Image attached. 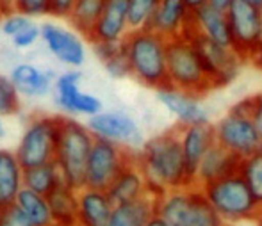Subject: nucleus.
<instances>
[{
	"label": "nucleus",
	"mask_w": 262,
	"mask_h": 226,
	"mask_svg": "<svg viewBox=\"0 0 262 226\" xmlns=\"http://www.w3.org/2000/svg\"><path fill=\"white\" fill-rule=\"evenodd\" d=\"M4 16V14H2V11H0V18H2Z\"/></svg>",
	"instance_id": "47"
},
{
	"label": "nucleus",
	"mask_w": 262,
	"mask_h": 226,
	"mask_svg": "<svg viewBox=\"0 0 262 226\" xmlns=\"http://www.w3.org/2000/svg\"><path fill=\"white\" fill-rule=\"evenodd\" d=\"M159 0H128V25L130 31L145 29L156 13Z\"/></svg>",
	"instance_id": "32"
},
{
	"label": "nucleus",
	"mask_w": 262,
	"mask_h": 226,
	"mask_svg": "<svg viewBox=\"0 0 262 226\" xmlns=\"http://www.w3.org/2000/svg\"><path fill=\"white\" fill-rule=\"evenodd\" d=\"M13 11L29 18L50 14V0H13Z\"/></svg>",
	"instance_id": "35"
},
{
	"label": "nucleus",
	"mask_w": 262,
	"mask_h": 226,
	"mask_svg": "<svg viewBox=\"0 0 262 226\" xmlns=\"http://www.w3.org/2000/svg\"><path fill=\"white\" fill-rule=\"evenodd\" d=\"M253 96V107H252V120L255 123V127L259 128L262 134V93H257Z\"/></svg>",
	"instance_id": "39"
},
{
	"label": "nucleus",
	"mask_w": 262,
	"mask_h": 226,
	"mask_svg": "<svg viewBox=\"0 0 262 226\" xmlns=\"http://www.w3.org/2000/svg\"><path fill=\"white\" fill-rule=\"evenodd\" d=\"M180 139H182V150L186 157L187 178L189 185L194 187L198 166H200L204 155L216 141L214 137V125H180Z\"/></svg>",
	"instance_id": "15"
},
{
	"label": "nucleus",
	"mask_w": 262,
	"mask_h": 226,
	"mask_svg": "<svg viewBox=\"0 0 262 226\" xmlns=\"http://www.w3.org/2000/svg\"><path fill=\"white\" fill-rule=\"evenodd\" d=\"M253 223H255V226H262V212L259 214V217H257V219L253 221Z\"/></svg>",
	"instance_id": "46"
},
{
	"label": "nucleus",
	"mask_w": 262,
	"mask_h": 226,
	"mask_svg": "<svg viewBox=\"0 0 262 226\" xmlns=\"http://www.w3.org/2000/svg\"><path fill=\"white\" fill-rule=\"evenodd\" d=\"M77 189L61 182L57 187L50 192L49 198L50 209H52L55 226H77L79 219V194Z\"/></svg>",
	"instance_id": "25"
},
{
	"label": "nucleus",
	"mask_w": 262,
	"mask_h": 226,
	"mask_svg": "<svg viewBox=\"0 0 262 226\" xmlns=\"http://www.w3.org/2000/svg\"><path fill=\"white\" fill-rule=\"evenodd\" d=\"M79 226H107L114 203L111 201L107 191L82 187L79 189Z\"/></svg>",
	"instance_id": "21"
},
{
	"label": "nucleus",
	"mask_w": 262,
	"mask_h": 226,
	"mask_svg": "<svg viewBox=\"0 0 262 226\" xmlns=\"http://www.w3.org/2000/svg\"><path fill=\"white\" fill-rule=\"evenodd\" d=\"M157 196L152 192L134 201L114 205L107 226H146L156 217Z\"/></svg>",
	"instance_id": "24"
},
{
	"label": "nucleus",
	"mask_w": 262,
	"mask_h": 226,
	"mask_svg": "<svg viewBox=\"0 0 262 226\" xmlns=\"http://www.w3.org/2000/svg\"><path fill=\"white\" fill-rule=\"evenodd\" d=\"M138 162L146 178L148 191L154 196H161L171 189L191 187L180 139V125L145 141L138 151Z\"/></svg>",
	"instance_id": "1"
},
{
	"label": "nucleus",
	"mask_w": 262,
	"mask_h": 226,
	"mask_svg": "<svg viewBox=\"0 0 262 226\" xmlns=\"http://www.w3.org/2000/svg\"><path fill=\"white\" fill-rule=\"evenodd\" d=\"M184 4H186L189 11H196V9H200V7L207 6L209 0H184Z\"/></svg>",
	"instance_id": "42"
},
{
	"label": "nucleus",
	"mask_w": 262,
	"mask_h": 226,
	"mask_svg": "<svg viewBox=\"0 0 262 226\" xmlns=\"http://www.w3.org/2000/svg\"><path fill=\"white\" fill-rule=\"evenodd\" d=\"M16 205L27 216L32 226H55L54 214L47 196L24 187L16 198Z\"/></svg>",
	"instance_id": "26"
},
{
	"label": "nucleus",
	"mask_w": 262,
	"mask_h": 226,
	"mask_svg": "<svg viewBox=\"0 0 262 226\" xmlns=\"http://www.w3.org/2000/svg\"><path fill=\"white\" fill-rule=\"evenodd\" d=\"M200 189L227 224L245 223V221L253 223L262 212V201L253 194L239 171L210 182Z\"/></svg>",
	"instance_id": "3"
},
{
	"label": "nucleus",
	"mask_w": 262,
	"mask_h": 226,
	"mask_svg": "<svg viewBox=\"0 0 262 226\" xmlns=\"http://www.w3.org/2000/svg\"><path fill=\"white\" fill-rule=\"evenodd\" d=\"M130 77L150 89L169 87L168 39L152 29H136L123 39Z\"/></svg>",
	"instance_id": "2"
},
{
	"label": "nucleus",
	"mask_w": 262,
	"mask_h": 226,
	"mask_svg": "<svg viewBox=\"0 0 262 226\" xmlns=\"http://www.w3.org/2000/svg\"><path fill=\"white\" fill-rule=\"evenodd\" d=\"M146 226H168V224H166L164 221L161 219V217H157V216H156V217H154V219L150 221V223L146 224Z\"/></svg>",
	"instance_id": "43"
},
{
	"label": "nucleus",
	"mask_w": 262,
	"mask_h": 226,
	"mask_svg": "<svg viewBox=\"0 0 262 226\" xmlns=\"http://www.w3.org/2000/svg\"><path fill=\"white\" fill-rule=\"evenodd\" d=\"M61 182L64 180H62V175L55 162L24 169V187L39 192L43 196H49Z\"/></svg>",
	"instance_id": "29"
},
{
	"label": "nucleus",
	"mask_w": 262,
	"mask_h": 226,
	"mask_svg": "<svg viewBox=\"0 0 262 226\" xmlns=\"http://www.w3.org/2000/svg\"><path fill=\"white\" fill-rule=\"evenodd\" d=\"M182 36L186 39H189L196 48L200 62L204 66L205 73H207L209 80L212 82L214 89L227 87L228 84L234 82L237 79L239 72H241L243 64H246L241 55L232 47L220 45V43L209 39L207 36L200 34L194 29L193 21H191V13L187 16L186 25H184Z\"/></svg>",
	"instance_id": "5"
},
{
	"label": "nucleus",
	"mask_w": 262,
	"mask_h": 226,
	"mask_svg": "<svg viewBox=\"0 0 262 226\" xmlns=\"http://www.w3.org/2000/svg\"><path fill=\"white\" fill-rule=\"evenodd\" d=\"M6 135V127H4V121H2V116H0V139Z\"/></svg>",
	"instance_id": "45"
},
{
	"label": "nucleus",
	"mask_w": 262,
	"mask_h": 226,
	"mask_svg": "<svg viewBox=\"0 0 262 226\" xmlns=\"http://www.w3.org/2000/svg\"><path fill=\"white\" fill-rule=\"evenodd\" d=\"M227 14L228 25H230L232 48L248 64L250 57L262 41V9L245 0H234Z\"/></svg>",
	"instance_id": "9"
},
{
	"label": "nucleus",
	"mask_w": 262,
	"mask_h": 226,
	"mask_svg": "<svg viewBox=\"0 0 262 226\" xmlns=\"http://www.w3.org/2000/svg\"><path fill=\"white\" fill-rule=\"evenodd\" d=\"M32 24H34L32 18L13 11V13L2 16V21H0V31H2V34L9 36V38H14V36L20 34L21 31H25L27 27H31Z\"/></svg>",
	"instance_id": "34"
},
{
	"label": "nucleus",
	"mask_w": 262,
	"mask_h": 226,
	"mask_svg": "<svg viewBox=\"0 0 262 226\" xmlns=\"http://www.w3.org/2000/svg\"><path fill=\"white\" fill-rule=\"evenodd\" d=\"M239 173L250 185L253 194L262 201V151L259 150L257 153L241 159Z\"/></svg>",
	"instance_id": "31"
},
{
	"label": "nucleus",
	"mask_w": 262,
	"mask_h": 226,
	"mask_svg": "<svg viewBox=\"0 0 262 226\" xmlns=\"http://www.w3.org/2000/svg\"><path fill=\"white\" fill-rule=\"evenodd\" d=\"M182 226H227L221 216L216 212L200 187H193L191 210Z\"/></svg>",
	"instance_id": "30"
},
{
	"label": "nucleus",
	"mask_w": 262,
	"mask_h": 226,
	"mask_svg": "<svg viewBox=\"0 0 262 226\" xmlns=\"http://www.w3.org/2000/svg\"><path fill=\"white\" fill-rule=\"evenodd\" d=\"M168 77L171 87L198 98H204L207 93L214 91L196 48L184 36L168 39Z\"/></svg>",
	"instance_id": "6"
},
{
	"label": "nucleus",
	"mask_w": 262,
	"mask_h": 226,
	"mask_svg": "<svg viewBox=\"0 0 262 226\" xmlns=\"http://www.w3.org/2000/svg\"><path fill=\"white\" fill-rule=\"evenodd\" d=\"M148 185H146V178L143 175L141 168L138 162V153L136 157L121 169V173L116 176V180L111 184V187L107 189L111 201L114 205H121V203L134 201V199L143 198L145 194H148Z\"/></svg>",
	"instance_id": "19"
},
{
	"label": "nucleus",
	"mask_w": 262,
	"mask_h": 226,
	"mask_svg": "<svg viewBox=\"0 0 262 226\" xmlns=\"http://www.w3.org/2000/svg\"><path fill=\"white\" fill-rule=\"evenodd\" d=\"M20 93L9 77L0 73V116H13L20 110Z\"/></svg>",
	"instance_id": "33"
},
{
	"label": "nucleus",
	"mask_w": 262,
	"mask_h": 226,
	"mask_svg": "<svg viewBox=\"0 0 262 226\" xmlns=\"http://www.w3.org/2000/svg\"><path fill=\"white\" fill-rule=\"evenodd\" d=\"M245 2H248V4H252V6H255V7H259V9H262V0H245Z\"/></svg>",
	"instance_id": "44"
},
{
	"label": "nucleus",
	"mask_w": 262,
	"mask_h": 226,
	"mask_svg": "<svg viewBox=\"0 0 262 226\" xmlns=\"http://www.w3.org/2000/svg\"><path fill=\"white\" fill-rule=\"evenodd\" d=\"M77 0H50V16L68 18Z\"/></svg>",
	"instance_id": "38"
},
{
	"label": "nucleus",
	"mask_w": 262,
	"mask_h": 226,
	"mask_svg": "<svg viewBox=\"0 0 262 226\" xmlns=\"http://www.w3.org/2000/svg\"><path fill=\"white\" fill-rule=\"evenodd\" d=\"M88 127L97 137H104V139L114 141V143L125 144L132 150L136 146H143V137L138 128V123L121 110L95 114L88 121Z\"/></svg>",
	"instance_id": "12"
},
{
	"label": "nucleus",
	"mask_w": 262,
	"mask_h": 226,
	"mask_svg": "<svg viewBox=\"0 0 262 226\" xmlns=\"http://www.w3.org/2000/svg\"><path fill=\"white\" fill-rule=\"evenodd\" d=\"M260 151H262V144H260Z\"/></svg>",
	"instance_id": "48"
},
{
	"label": "nucleus",
	"mask_w": 262,
	"mask_h": 226,
	"mask_svg": "<svg viewBox=\"0 0 262 226\" xmlns=\"http://www.w3.org/2000/svg\"><path fill=\"white\" fill-rule=\"evenodd\" d=\"M107 0H77L72 13L66 20L70 21L72 29H75L84 39H90L93 29L97 27L102 13L105 9Z\"/></svg>",
	"instance_id": "27"
},
{
	"label": "nucleus",
	"mask_w": 262,
	"mask_h": 226,
	"mask_svg": "<svg viewBox=\"0 0 262 226\" xmlns=\"http://www.w3.org/2000/svg\"><path fill=\"white\" fill-rule=\"evenodd\" d=\"M0 226H32L31 221L27 219L21 209L13 203L0 209Z\"/></svg>",
	"instance_id": "36"
},
{
	"label": "nucleus",
	"mask_w": 262,
	"mask_h": 226,
	"mask_svg": "<svg viewBox=\"0 0 262 226\" xmlns=\"http://www.w3.org/2000/svg\"><path fill=\"white\" fill-rule=\"evenodd\" d=\"M41 39L50 54L62 64L79 68L86 61V47L75 32L54 24L41 25Z\"/></svg>",
	"instance_id": "13"
},
{
	"label": "nucleus",
	"mask_w": 262,
	"mask_h": 226,
	"mask_svg": "<svg viewBox=\"0 0 262 226\" xmlns=\"http://www.w3.org/2000/svg\"><path fill=\"white\" fill-rule=\"evenodd\" d=\"M24 189V166L18 161L16 151L0 148V209L16 203Z\"/></svg>",
	"instance_id": "22"
},
{
	"label": "nucleus",
	"mask_w": 262,
	"mask_h": 226,
	"mask_svg": "<svg viewBox=\"0 0 262 226\" xmlns=\"http://www.w3.org/2000/svg\"><path fill=\"white\" fill-rule=\"evenodd\" d=\"M248 64H252V66H255V68L262 70V41L259 43V47H257V50L253 52L252 57H250Z\"/></svg>",
	"instance_id": "40"
},
{
	"label": "nucleus",
	"mask_w": 262,
	"mask_h": 226,
	"mask_svg": "<svg viewBox=\"0 0 262 226\" xmlns=\"http://www.w3.org/2000/svg\"><path fill=\"white\" fill-rule=\"evenodd\" d=\"M80 80H82V73L77 70L61 73L54 84L55 103L66 114H84L91 118L102 112V102L95 95L80 91Z\"/></svg>",
	"instance_id": "11"
},
{
	"label": "nucleus",
	"mask_w": 262,
	"mask_h": 226,
	"mask_svg": "<svg viewBox=\"0 0 262 226\" xmlns=\"http://www.w3.org/2000/svg\"><path fill=\"white\" fill-rule=\"evenodd\" d=\"M157 98L169 112L179 118L180 125H205L209 123L207 110L202 107L200 98L189 93H184L175 87H164L159 89Z\"/></svg>",
	"instance_id": "16"
},
{
	"label": "nucleus",
	"mask_w": 262,
	"mask_h": 226,
	"mask_svg": "<svg viewBox=\"0 0 262 226\" xmlns=\"http://www.w3.org/2000/svg\"><path fill=\"white\" fill-rule=\"evenodd\" d=\"M136 153L138 151L125 144L95 135V143L86 166V187L107 191L121 173V169L136 157Z\"/></svg>",
	"instance_id": "8"
},
{
	"label": "nucleus",
	"mask_w": 262,
	"mask_h": 226,
	"mask_svg": "<svg viewBox=\"0 0 262 226\" xmlns=\"http://www.w3.org/2000/svg\"><path fill=\"white\" fill-rule=\"evenodd\" d=\"M9 79L13 80L14 87L21 96L41 98L54 89L57 75L52 70H41L34 64H29V62H21L11 70Z\"/></svg>",
	"instance_id": "18"
},
{
	"label": "nucleus",
	"mask_w": 262,
	"mask_h": 226,
	"mask_svg": "<svg viewBox=\"0 0 262 226\" xmlns=\"http://www.w3.org/2000/svg\"><path fill=\"white\" fill-rule=\"evenodd\" d=\"M214 137L217 144L241 159L257 153L262 144V134L252 118L241 116L232 110H228L214 125Z\"/></svg>",
	"instance_id": "10"
},
{
	"label": "nucleus",
	"mask_w": 262,
	"mask_h": 226,
	"mask_svg": "<svg viewBox=\"0 0 262 226\" xmlns=\"http://www.w3.org/2000/svg\"><path fill=\"white\" fill-rule=\"evenodd\" d=\"M130 32L128 25V0H107L105 9L93 29L88 41L95 43H118L123 41Z\"/></svg>",
	"instance_id": "14"
},
{
	"label": "nucleus",
	"mask_w": 262,
	"mask_h": 226,
	"mask_svg": "<svg viewBox=\"0 0 262 226\" xmlns=\"http://www.w3.org/2000/svg\"><path fill=\"white\" fill-rule=\"evenodd\" d=\"M239 164H241V157L225 150L221 144H217L214 141L212 146L209 148L207 153L202 159L200 166H198L194 187H204V185L210 184V182H216L232 175V173H237Z\"/></svg>",
	"instance_id": "17"
},
{
	"label": "nucleus",
	"mask_w": 262,
	"mask_h": 226,
	"mask_svg": "<svg viewBox=\"0 0 262 226\" xmlns=\"http://www.w3.org/2000/svg\"><path fill=\"white\" fill-rule=\"evenodd\" d=\"M93 143L95 134L88 125L62 116L54 162L61 171L62 180L77 191L86 187V166Z\"/></svg>",
	"instance_id": "4"
},
{
	"label": "nucleus",
	"mask_w": 262,
	"mask_h": 226,
	"mask_svg": "<svg viewBox=\"0 0 262 226\" xmlns=\"http://www.w3.org/2000/svg\"><path fill=\"white\" fill-rule=\"evenodd\" d=\"M41 38V27L36 24H32L31 27H27L25 31H21L20 34H16L14 38H11L14 48H20V50H25V48H31L32 45L38 43V39Z\"/></svg>",
	"instance_id": "37"
},
{
	"label": "nucleus",
	"mask_w": 262,
	"mask_h": 226,
	"mask_svg": "<svg viewBox=\"0 0 262 226\" xmlns=\"http://www.w3.org/2000/svg\"><path fill=\"white\" fill-rule=\"evenodd\" d=\"M61 120L62 116H36L29 121L16 148V157L24 169L55 161Z\"/></svg>",
	"instance_id": "7"
},
{
	"label": "nucleus",
	"mask_w": 262,
	"mask_h": 226,
	"mask_svg": "<svg viewBox=\"0 0 262 226\" xmlns=\"http://www.w3.org/2000/svg\"><path fill=\"white\" fill-rule=\"evenodd\" d=\"M232 2H234V0H209V6H212V7H216V9L225 11V13H227V11L230 9Z\"/></svg>",
	"instance_id": "41"
},
{
	"label": "nucleus",
	"mask_w": 262,
	"mask_h": 226,
	"mask_svg": "<svg viewBox=\"0 0 262 226\" xmlns=\"http://www.w3.org/2000/svg\"><path fill=\"white\" fill-rule=\"evenodd\" d=\"M77 226H79V224H77Z\"/></svg>",
	"instance_id": "49"
},
{
	"label": "nucleus",
	"mask_w": 262,
	"mask_h": 226,
	"mask_svg": "<svg viewBox=\"0 0 262 226\" xmlns=\"http://www.w3.org/2000/svg\"><path fill=\"white\" fill-rule=\"evenodd\" d=\"M191 21L200 34L207 36L209 39L225 47H232L230 25H228V14L212 6H204L196 11H191Z\"/></svg>",
	"instance_id": "23"
},
{
	"label": "nucleus",
	"mask_w": 262,
	"mask_h": 226,
	"mask_svg": "<svg viewBox=\"0 0 262 226\" xmlns=\"http://www.w3.org/2000/svg\"><path fill=\"white\" fill-rule=\"evenodd\" d=\"M93 52L100 62L105 66L107 73L114 79H123L130 77V64H128L125 43H95Z\"/></svg>",
	"instance_id": "28"
},
{
	"label": "nucleus",
	"mask_w": 262,
	"mask_h": 226,
	"mask_svg": "<svg viewBox=\"0 0 262 226\" xmlns=\"http://www.w3.org/2000/svg\"><path fill=\"white\" fill-rule=\"evenodd\" d=\"M189 13L191 11L187 9L184 0H159L156 13L152 14L145 29H152L166 39L179 38L184 32Z\"/></svg>",
	"instance_id": "20"
}]
</instances>
